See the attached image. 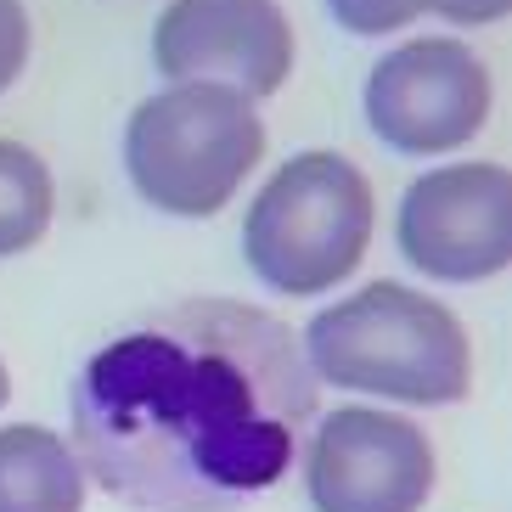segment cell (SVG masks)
Segmentation results:
<instances>
[{
    "label": "cell",
    "mask_w": 512,
    "mask_h": 512,
    "mask_svg": "<svg viewBox=\"0 0 512 512\" xmlns=\"http://www.w3.org/2000/svg\"><path fill=\"white\" fill-rule=\"evenodd\" d=\"M0 512H85V467L74 445L40 422L0 428Z\"/></svg>",
    "instance_id": "cell-9"
},
{
    "label": "cell",
    "mask_w": 512,
    "mask_h": 512,
    "mask_svg": "<svg viewBox=\"0 0 512 512\" xmlns=\"http://www.w3.org/2000/svg\"><path fill=\"white\" fill-rule=\"evenodd\" d=\"M361 102L372 136L389 141L394 152H411V158L456 152L490 119V68L467 40L422 34L377 57Z\"/></svg>",
    "instance_id": "cell-5"
},
{
    "label": "cell",
    "mask_w": 512,
    "mask_h": 512,
    "mask_svg": "<svg viewBox=\"0 0 512 512\" xmlns=\"http://www.w3.org/2000/svg\"><path fill=\"white\" fill-rule=\"evenodd\" d=\"M327 12L338 29L377 40V34H400L406 23H417L422 0H327Z\"/></svg>",
    "instance_id": "cell-11"
},
{
    "label": "cell",
    "mask_w": 512,
    "mask_h": 512,
    "mask_svg": "<svg viewBox=\"0 0 512 512\" xmlns=\"http://www.w3.org/2000/svg\"><path fill=\"white\" fill-rule=\"evenodd\" d=\"M372 226L377 197L366 169H355L344 152L310 147L293 152L248 203L242 254L271 293L316 299L355 276L372 248Z\"/></svg>",
    "instance_id": "cell-3"
},
{
    "label": "cell",
    "mask_w": 512,
    "mask_h": 512,
    "mask_svg": "<svg viewBox=\"0 0 512 512\" xmlns=\"http://www.w3.org/2000/svg\"><path fill=\"white\" fill-rule=\"evenodd\" d=\"M265 158V119L226 85H169L124 124V169L141 203L175 220H209Z\"/></svg>",
    "instance_id": "cell-4"
},
{
    "label": "cell",
    "mask_w": 512,
    "mask_h": 512,
    "mask_svg": "<svg viewBox=\"0 0 512 512\" xmlns=\"http://www.w3.org/2000/svg\"><path fill=\"white\" fill-rule=\"evenodd\" d=\"M310 417L299 332L237 299H186L85 361L74 456L136 512H237L282 484Z\"/></svg>",
    "instance_id": "cell-1"
},
{
    "label": "cell",
    "mask_w": 512,
    "mask_h": 512,
    "mask_svg": "<svg viewBox=\"0 0 512 512\" xmlns=\"http://www.w3.org/2000/svg\"><path fill=\"white\" fill-rule=\"evenodd\" d=\"M57 186L46 158L23 141H0V259L23 254L51 231Z\"/></svg>",
    "instance_id": "cell-10"
},
{
    "label": "cell",
    "mask_w": 512,
    "mask_h": 512,
    "mask_svg": "<svg viewBox=\"0 0 512 512\" xmlns=\"http://www.w3.org/2000/svg\"><path fill=\"white\" fill-rule=\"evenodd\" d=\"M422 12H439L456 29H490L512 12V0H422Z\"/></svg>",
    "instance_id": "cell-13"
},
{
    "label": "cell",
    "mask_w": 512,
    "mask_h": 512,
    "mask_svg": "<svg viewBox=\"0 0 512 512\" xmlns=\"http://www.w3.org/2000/svg\"><path fill=\"white\" fill-rule=\"evenodd\" d=\"M6 394H12V377H6V361H0V406H6Z\"/></svg>",
    "instance_id": "cell-14"
},
{
    "label": "cell",
    "mask_w": 512,
    "mask_h": 512,
    "mask_svg": "<svg viewBox=\"0 0 512 512\" xmlns=\"http://www.w3.org/2000/svg\"><path fill=\"white\" fill-rule=\"evenodd\" d=\"M400 254L434 282H490L512 265V175L496 158L428 169L400 197Z\"/></svg>",
    "instance_id": "cell-6"
},
{
    "label": "cell",
    "mask_w": 512,
    "mask_h": 512,
    "mask_svg": "<svg viewBox=\"0 0 512 512\" xmlns=\"http://www.w3.org/2000/svg\"><path fill=\"white\" fill-rule=\"evenodd\" d=\"M152 62L169 85H226L259 102L293 74V23L276 0H169Z\"/></svg>",
    "instance_id": "cell-8"
},
{
    "label": "cell",
    "mask_w": 512,
    "mask_h": 512,
    "mask_svg": "<svg viewBox=\"0 0 512 512\" xmlns=\"http://www.w3.org/2000/svg\"><path fill=\"white\" fill-rule=\"evenodd\" d=\"M316 512H422L434 496V445L411 417L338 406L304 451Z\"/></svg>",
    "instance_id": "cell-7"
},
{
    "label": "cell",
    "mask_w": 512,
    "mask_h": 512,
    "mask_svg": "<svg viewBox=\"0 0 512 512\" xmlns=\"http://www.w3.org/2000/svg\"><path fill=\"white\" fill-rule=\"evenodd\" d=\"M29 68V12L23 0H0V96Z\"/></svg>",
    "instance_id": "cell-12"
},
{
    "label": "cell",
    "mask_w": 512,
    "mask_h": 512,
    "mask_svg": "<svg viewBox=\"0 0 512 512\" xmlns=\"http://www.w3.org/2000/svg\"><path fill=\"white\" fill-rule=\"evenodd\" d=\"M316 383L400 406H456L473 389V344L451 304L406 282H366L299 338Z\"/></svg>",
    "instance_id": "cell-2"
}]
</instances>
